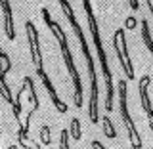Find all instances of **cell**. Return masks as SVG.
<instances>
[{"label": "cell", "mask_w": 153, "mask_h": 149, "mask_svg": "<svg viewBox=\"0 0 153 149\" xmlns=\"http://www.w3.org/2000/svg\"><path fill=\"white\" fill-rule=\"evenodd\" d=\"M92 149H105V145H103L100 140H94V142H92Z\"/></svg>", "instance_id": "cell-16"}, {"label": "cell", "mask_w": 153, "mask_h": 149, "mask_svg": "<svg viewBox=\"0 0 153 149\" xmlns=\"http://www.w3.org/2000/svg\"><path fill=\"white\" fill-rule=\"evenodd\" d=\"M23 92H27V80H23L21 90H19L17 96H16V102L12 103L13 105V117H16L17 122H19V117H21V96H23Z\"/></svg>", "instance_id": "cell-11"}, {"label": "cell", "mask_w": 153, "mask_h": 149, "mask_svg": "<svg viewBox=\"0 0 153 149\" xmlns=\"http://www.w3.org/2000/svg\"><path fill=\"white\" fill-rule=\"evenodd\" d=\"M117 94H119V113H121V119L124 122V128L128 132V140H130V145L132 149H142V138H140V132H138L136 124H134L132 117H130V111H128V84L126 80H119L117 84Z\"/></svg>", "instance_id": "cell-5"}, {"label": "cell", "mask_w": 153, "mask_h": 149, "mask_svg": "<svg viewBox=\"0 0 153 149\" xmlns=\"http://www.w3.org/2000/svg\"><path fill=\"white\" fill-rule=\"evenodd\" d=\"M69 136L73 138V140H76L79 142L80 138H82V132H80V121L79 119H73V121H71V128H69Z\"/></svg>", "instance_id": "cell-13"}, {"label": "cell", "mask_w": 153, "mask_h": 149, "mask_svg": "<svg viewBox=\"0 0 153 149\" xmlns=\"http://www.w3.org/2000/svg\"><path fill=\"white\" fill-rule=\"evenodd\" d=\"M147 6H149V12H151V16H153V0H147Z\"/></svg>", "instance_id": "cell-18"}, {"label": "cell", "mask_w": 153, "mask_h": 149, "mask_svg": "<svg viewBox=\"0 0 153 149\" xmlns=\"http://www.w3.org/2000/svg\"><path fill=\"white\" fill-rule=\"evenodd\" d=\"M40 142L46 143V145L52 143V140H50V126H48V124H44V126L40 128Z\"/></svg>", "instance_id": "cell-14"}, {"label": "cell", "mask_w": 153, "mask_h": 149, "mask_svg": "<svg viewBox=\"0 0 153 149\" xmlns=\"http://www.w3.org/2000/svg\"><path fill=\"white\" fill-rule=\"evenodd\" d=\"M130 8H132V12H138L140 10V2L138 0H130Z\"/></svg>", "instance_id": "cell-17"}, {"label": "cell", "mask_w": 153, "mask_h": 149, "mask_svg": "<svg viewBox=\"0 0 153 149\" xmlns=\"http://www.w3.org/2000/svg\"><path fill=\"white\" fill-rule=\"evenodd\" d=\"M142 40H143V44L147 46L149 54L153 56V36H151V31H149V23H147L146 19H142Z\"/></svg>", "instance_id": "cell-10"}, {"label": "cell", "mask_w": 153, "mask_h": 149, "mask_svg": "<svg viewBox=\"0 0 153 149\" xmlns=\"http://www.w3.org/2000/svg\"><path fill=\"white\" fill-rule=\"evenodd\" d=\"M102 124H103V134L107 138H117V130H115V126H113V122H111V119L107 117V115H105V117L102 119Z\"/></svg>", "instance_id": "cell-12"}, {"label": "cell", "mask_w": 153, "mask_h": 149, "mask_svg": "<svg viewBox=\"0 0 153 149\" xmlns=\"http://www.w3.org/2000/svg\"><path fill=\"white\" fill-rule=\"evenodd\" d=\"M0 10H2V16H4V31H6L8 40H16V23H13L10 0H0Z\"/></svg>", "instance_id": "cell-8"}, {"label": "cell", "mask_w": 153, "mask_h": 149, "mask_svg": "<svg viewBox=\"0 0 153 149\" xmlns=\"http://www.w3.org/2000/svg\"><path fill=\"white\" fill-rule=\"evenodd\" d=\"M149 75H143L140 76V80H138V94H140V103H142V109L143 113L147 115V121H149V128L153 132V103H151V98H149V92H147V88H149Z\"/></svg>", "instance_id": "cell-7"}, {"label": "cell", "mask_w": 153, "mask_h": 149, "mask_svg": "<svg viewBox=\"0 0 153 149\" xmlns=\"http://www.w3.org/2000/svg\"><path fill=\"white\" fill-rule=\"evenodd\" d=\"M113 48L117 52L119 63H121V69L126 80H134L136 75H134V65L130 61V56H128V46H126V35H124V29H117L113 35Z\"/></svg>", "instance_id": "cell-6"}, {"label": "cell", "mask_w": 153, "mask_h": 149, "mask_svg": "<svg viewBox=\"0 0 153 149\" xmlns=\"http://www.w3.org/2000/svg\"><path fill=\"white\" fill-rule=\"evenodd\" d=\"M42 13V19H44L46 27L54 33V36L57 38L59 42V50H61V57L65 61V67L71 75V80H73V86H75V103H76V109L82 107V80H80V75H79V69H76V63L73 59V54H71V48H69V42H67V35L61 27V23H57L56 19H52L48 8H42L40 10Z\"/></svg>", "instance_id": "cell-3"}, {"label": "cell", "mask_w": 153, "mask_h": 149, "mask_svg": "<svg viewBox=\"0 0 153 149\" xmlns=\"http://www.w3.org/2000/svg\"><path fill=\"white\" fill-rule=\"evenodd\" d=\"M69 130H61V136H59V149H71L69 147Z\"/></svg>", "instance_id": "cell-15"}, {"label": "cell", "mask_w": 153, "mask_h": 149, "mask_svg": "<svg viewBox=\"0 0 153 149\" xmlns=\"http://www.w3.org/2000/svg\"><path fill=\"white\" fill-rule=\"evenodd\" d=\"M59 2L61 10H63L67 21H69L71 29H73L76 40L80 44V52H82L84 59H86V69H88V75H90V103H88V117H90V122L92 124H98L100 122V113H98V76H96V65H94V57H92V52H90V46L84 38V33L80 29L79 21L75 17V10L73 6L69 4V0H57Z\"/></svg>", "instance_id": "cell-1"}, {"label": "cell", "mask_w": 153, "mask_h": 149, "mask_svg": "<svg viewBox=\"0 0 153 149\" xmlns=\"http://www.w3.org/2000/svg\"><path fill=\"white\" fill-rule=\"evenodd\" d=\"M25 31H27V40H29L31 59H33V63H35V67H36V75H38V79L42 80V84H44V88H46L48 96H50L52 103L56 105L57 111L63 115V113H67V105L59 99V96H57L54 84H52L50 76H48L46 69H44V59H42V50H40V36H38V31H36L35 23H33V21H25Z\"/></svg>", "instance_id": "cell-4"}, {"label": "cell", "mask_w": 153, "mask_h": 149, "mask_svg": "<svg viewBox=\"0 0 153 149\" xmlns=\"http://www.w3.org/2000/svg\"><path fill=\"white\" fill-rule=\"evenodd\" d=\"M10 69H12V59H10V56H6L4 59H0V96H2L8 103H13L12 92H10V88L6 84V73Z\"/></svg>", "instance_id": "cell-9"}, {"label": "cell", "mask_w": 153, "mask_h": 149, "mask_svg": "<svg viewBox=\"0 0 153 149\" xmlns=\"http://www.w3.org/2000/svg\"><path fill=\"white\" fill-rule=\"evenodd\" d=\"M82 6L86 12V19H88V29H90V35H92L96 52H98V59L100 65H102V75L105 80V111L111 113L113 111V73H111V67H109V57L105 54V48L102 42V35H100V25H98V19H96V13L92 10V0H82Z\"/></svg>", "instance_id": "cell-2"}]
</instances>
